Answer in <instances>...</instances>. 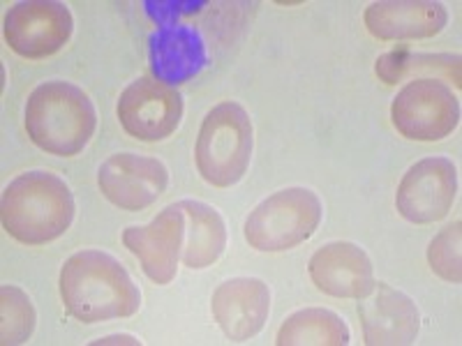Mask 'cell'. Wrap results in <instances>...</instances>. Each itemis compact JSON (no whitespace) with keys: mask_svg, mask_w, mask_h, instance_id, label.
<instances>
[{"mask_svg":"<svg viewBox=\"0 0 462 346\" xmlns=\"http://www.w3.org/2000/svg\"><path fill=\"white\" fill-rule=\"evenodd\" d=\"M310 279L333 298H363L374 287L373 261L354 242L336 241L319 247L310 259Z\"/></svg>","mask_w":462,"mask_h":346,"instance_id":"14","label":"cell"},{"mask_svg":"<svg viewBox=\"0 0 462 346\" xmlns=\"http://www.w3.org/2000/svg\"><path fill=\"white\" fill-rule=\"evenodd\" d=\"M374 72L383 84L389 86L400 84L404 79H439L460 86V56L391 51L377 58Z\"/></svg>","mask_w":462,"mask_h":346,"instance_id":"18","label":"cell"},{"mask_svg":"<svg viewBox=\"0 0 462 346\" xmlns=\"http://www.w3.org/2000/svg\"><path fill=\"white\" fill-rule=\"evenodd\" d=\"M155 79L167 86L188 84L208 65V49L195 26L167 23L151 35L148 44Z\"/></svg>","mask_w":462,"mask_h":346,"instance_id":"16","label":"cell"},{"mask_svg":"<svg viewBox=\"0 0 462 346\" xmlns=\"http://www.w3.org/2000/svg\"><path fill=\"white\" fill-rule=\"evenodd\" d=\"M97 114L79 86L51 79L37 86L26 102V132L31 141L58 158L79 155L93 139Z\"/></svg>","mask_w":462,"mask_h":346,"instance_id":"3","label":"cell"},{"mask_svg":"<svg viewBox=\"0 0 462 346\" xmlns=\"http://www.w3.org/2000/svg\"><path fill=\"white\" fill-rule=\"evenodd\" d=\"M60 298L81 323L127 319L142 307V294L118 259L100 250L77 252L60 268Z\"/></svg>","mask_w":462,"mask_h":346,"instance_id":"1","label":"cell"},{"mask_svg":"<svg viewBox=\"0 0 462 346\" xmlns=\"http://www.w3.org/2000/svg\"><path fill=\"white\" fill-rule=\"evenodd\" d=\"M185 242V213L180 204L167 205L146 226H127L123 231V245L142 263L151 282H171L179 270V259Z\"/></svg>","mask_w":462,"mask_h":346,"instance_id":"11","label":"cell"},{"mask_svg":"<svg viewBox=\"0 0 462 346\" xmlns=\"http://www.w3.org/2000/svg\"><path fill=\"white\" fill-rule=\"evenodd\" d=\"M118 121L130 137L155 143L171 137L183 118V97L173 86L155 77H139L121 93Z\"/></svg>","mask_w":462,"mask_h":346,"instance_id":"8","label":"cell"},{"mask_svg":"<svg viewBox=\"0 0 462 346\" xmlns=\"http://www.w3.org/2000/svg\"><path fill=\"white\" fill-rule=\"evenodd\" d=\"M74 213L72 189L60 176L42 168L16 176L0 204L3 226L23 245H47L60 238L72 226Z\"/></svg>","mask_w":462,"mask_h":346,"instance_id":"2","label":"cell"},{"mask_svg":"<svg viewBox=\"0 0 462 346\" xmlns=\"http://www.w3.org/2000/svg\"><path fill=\"white\" fill-rule=\"evenodd\" d=\"M457 196V168L448 158H426L404 173L395 208L411 224H432L448 215Z\"/></svg>","mask_w":462,"mask_h":346,"instance_id":"9","label":"cell"},{"mask_svg":"<svg viewBox=\"0 0 462 346\" xmlns=\"http://www.w3.org/2000/svg\"><path fill=\"white\" fill-rule=\"evenodd\" d=\"M72 12L60 0H26L5 14V42L28 60H44L69 42Z\"/></svg>","mask_w":462,"mask_h":346,"instance_id":"7","label":"cell"},{"mask_svg":"<svg viewBox=\"0 0 462 346\" xmlns=\"http://www.w3.org/2000/svg\"><path fill=\"white\" fill-rule=\"evenodd\" d=\"M185 213L183 263L192 270L208 268L222 257L226 247V226L213 205L201 201H180Z\"/></svg>","mask_w":462,"mask_h":346,"instance_id":"17","label":"cell"},{"mask_svg":"<svg viewBox=\"0 0 462 346\" xmlns=\"http://www.w3.org/2000/svg\"><path fill=\"white\" fill-rule=\"evenodd\" d=\"M349 325L336 312L324 307H308L294 312L280 325L275 344L280 346H346Z\"/></svg>","mask_w":462,"mask_h":346,"instance_id":"19","label":"cell"},{"mask_svg":"<svg viewBox=\"0 0 462 346\" xmlns=\"http://www.w3.org/2000/svg\"><path fill=\"white\" fill-rule=\"evenodd\" d=\"M363 340L370 346H404L419 337L420 314L416 303L386 282H374L370 294L358 298Z\"/></svg>","mask_w":462,"mask_h":346,"instance_id":"12","label":"cell"},{"mask_svg":"<svg viewBox=\"0 0 462 346\" xmlns=\"http://www.w3.org/2000/svg\"><path fill=\"white\" fill-rule=\"evenodd\" d=\"M253 148L254 132L247 111L238 102H222L201 123L195 148L197 171L213 187H231L245 176Z\"/></svg>","mask_w":462,"mask_h":346,"instance_id":"4","label":"cell"},{"mask_svg":"<svg viewBox=\"0 0 462 346\" xmlns=\"http://www.w3.org/2000/svg\"><path fill=\"white\" fill-rule=\"evenodd\" d=\"M35 307L23 288L0 287V341L5 346L26 344L35 331Z\"/></svg>","mask_w":462,"mask_h":346,"instance_id":"20","label":"cell"},{"mask_svg":"<svg viewBox=\"0 0 462 346\" xmlns=\"http://www.w3.org/2000/svg\"><path fill=\"white\" fill-rule=\"evenodd\" d=\"M97 185L105 199H109L116 208L137 213L164 195L169 171L155 158L137 152H116L97 171Z\"/></svg>","mask_w":462,"mask_h":346,"instance_id":"10","label":"cell"},{"mask_svg":"<svg viewBox=\"0 0 462 346\" xmlns=\"http://www.w3.org/2000/svg\"><path fill=\"white\" fill-rule=\"evenodd\" d=\"M213 319L226 340L245 341L263 331L271 312V291L259 278H231L210 298Z\"/></svg>","mask_w":462,"mask_h":346,"instance_id":"13","label":"cell"},{"mask_svg":"<svg viewBox=\"0 0 462 346\" xmlns=\"http://www.w3.org/2000/svg\"><path fill=\"white\" fill-rule=\"evenodd\" d=\"M118 341H123V344H139L134 337L130 335H114V337H105V340H100V344H118Z\"/></svg>","mask_w":462,"mask_h":346,"instance_id":"22","label":"cell"},{"mask_svg":"<svg viewBox=\"0 0 462 346\" xmlns=\"http://www.w3.org/2000/svg\"><path fill=\"white\" fill-rule=\"evenodd\" d=\"M462 224L453 222L444 231L432 238L428 247V263L437 278L451 284H460L462 279Z\"/></svg>","mask_w":462,"mask_h":346,"instance_id":"21","label":"cell"},{"mask_svg":"<svg viewBox=\"0 0 462 346\" xmlns=\"http://www.w3.org/2000/svg\"><path fill=\"white\" fill-rule=\"evenodd\" d=\"M363 22L383 42L428 40L447 28L448 12L435 0H379L365 10Z\"/></svg>","mask_w":462,"mask_h":346,"instance_id":"15","label":"cell"},{"mask_svg":"<svg viewBox=\"0 0 462 346\" xmlns=\"http://www.w3.org/2000/svg\"><path fill=\"white\" fill-rule=\"evenodd\" d=\"M391 121L410 141H441L460 123V100L439 79H411L393 97Z\"/></svg>","mask_w":462,"mask_h":346,"instance_id":"6","label":"cell"},{"mask_svg":"<svg viewBox=\"0 0 462 346\" xmlns=\"http://www.w3.org/2000/svg\"><path fill=\"white\" fill-rule=\"evenodd\" d=\"M324 205L308 187L280 189L247 215L243 233L257 252H287L310 241L319 229Z\"/></svg>","mask_w":462,"mask_h":346,"instance_id":"5","label":"cell"}]
</instances>
